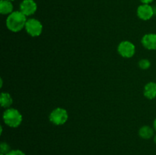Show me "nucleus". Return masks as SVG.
Instances as JSON below:
<instances>
[{
  "mask_svg": "<svg viewBox=\"0 0 156 155\" xmlns=\"http://www.w3.org/2000/svg\"><path fill=\"white\" fill-rule=\"evenodd\" d=\"M3 120L11 128H17L22 122V115L14 108H8L3 113Z\"/></svg>",
  "mask_w": 156,
  "mask_h": 155,
  "instance_id": "f03ea898",
  "label": "nucleus"
},
{
  "mask_svg": "<svg viewBox=\"0 0 156 155\" xmlns=\"http://www.w3.org/2000/svg\"><path fill=\"white\" fill-rule=\"evenodd\" d=\"M117 51L122 57L131 58L135 54L136 46L130 41L124 40L118 45Z\"/></svg>",
  "mask_w": 156,
  "mask_h": 155,
  "instance_id": "39448f33",
  "label": "nucleus"
},
{
  "mask_svg": "<svg viewBox=\"0 0 156 155\" xmlns=\"http://www.w3.org/2000/svg\"><path fill=\"white\" fill-rule=\"evenodd\" d=\"M151 62L149 59H143L139 62V67L143 70H146L148 68H150Z\"/></svg>",
  "mask_w": 156,
  "mask_h": 155,
  "instance_id": "ddd939ff",
  "label": "nucleus"
},
{
  "mask_svg": "<svg viewBox=\"0 0 156 155\" xmlns=\"http://www.w3.org/2000/svg\"><path fill=\"white\" fill-rule=\"evenodd\" d=\"M21 11H16L11 13L6 19V26L8 29L12 32L21 31L24 27H25L27 18Z\"/></svg>",
  "mask_w": 156,
  "mask_h": 155,
  "instance_id": "f257e3e1",
  "label": "nucleus"
},
{
  "mask_svg": "<svg viewBox=\"0 0 156 155\" xmlns=\"http://www.w3.org/2000/svg\"><path fill=\"white\" fill-rule=\"evenodd\" d=\"M6 155H26L23 151L20 150H12Z\"/></svg>",
  "mask_w": 156,
  "mask_h": 155,
  "instance_id": "2eb2a0df",
  "label": "nucleus"
},
{
  "mask_svg": "<svg viewBox=\"0 0 156 155\" xmlns=\"http://www.w3.org/2000/svg\"><path fill=\"white\" fill-rule=\"evenodd\" d=\"M49 119L53 124L56 126H61L65 124L68 120V112L63 108L57 107L50 112Z\"/></svg>",
  "mask_w": 156,
  "mask_h": 155,
  "instance_id": "7ed1b4c3",
  "label": "nucleus"
},
{
  "mask_svg": "<svg viewBox=\"0 0 156 155\" xmlns=\"http://www.w3.org/2000/svg\"><path fill=\"white\" fill-rule=\"evenodd\" d=\"M155 14L153 8L149 4H143L137 9V16L143 21H148L153 17Z\"/></svg>",
  "mask_w": 156,
  "mask_h": 155,
  "instance_id": "423d86ee",
  "label": "nucleus"
},
{
  "mask_svg": "<svg viewBox=\"0 0 156 155\" xmlns=\"http://www.w3.org/2000/svg\"><path fill=\"white\" fill-rule=\"evenodd\" d=\"M142 44L149 50H156V33H146L142 38Z\"/></svg>",
  "mask_w": 156,
  "mask_h": 155,
  "instance_id": "6e6552de",
  "label": "nucleus"
},
{
  "mask_svg": "<svg viewBox=\"0 0 156 155\" xmlns=\"http://www.w3.org/2000/svg\"><path fill=\"white\" fill-rule=\"evenodd\" d=\"M37 9V5L34 0H23L20 4V11L26 16L34 15Z\"/></svg>",
  "mask_w": 156,
  "mask_h": 155,
  "instance_id": "0eeeda50",
  "label": "nucleus"
},
{
  "mask_svg": "<svg viewBox=\"0 0 156 155\" xmlns=\"http://www.w3.org/2000/svg\"><path fill=\"white\" fill-rule=\"evenodd\" d=\"M154 142H155L156 144V135H155V136H154Z\"/></svg>",
  "mask_w": 156,
  "mask_h": 155,
  "instance_id": "a211bd4d",
  "label": "nucleus"
},
{
  "mask_svg": "<svg viewBox=\"0 0 156 155\" xmlns=\"http://www.w3.org/2000/svg\"><path fill=\"white\" fill-rule=\"evenodd\" d=\"M153 127H154V129L156 131V118L154 120V122H153Z\"/></svg>",
  "mask_w": 156,
  "mask_h": 155,
  "instance_id": "f3484780",
  "label": "nucleus"
},
{
  "mask_svg": "<svg viewBox=\"0 0 156 155\" xmlns=\"http://www.w3.org/2000/svg\"><path fill=\"white\" fill-rule=\"evenodd\" d=\"M9 1H11V2H13V1H15V0H9Z\"/></svg>",
  "mask_w": 156,
  "mask_h": 155,
  "instance_id": "6ab92c4d",
  "label": "nucleus"
},
{
  "mask_svg": "<svg viewBox=\"0 0 156 155\" xmlns=\"http://www.w3.org/2000/svg\"><path fill=\"white\" fill-rule=\"evenodd\" d=\"M139 135L143 139H150L154 135V130L149 126H143L139 130Z\"/></svg>",
  "mask_w": 156,
  "mask_h": 155,
  "instance_id": "9b49d317",
  "label": "nucleus"
},
{
  "mask_svg": "<svg viewBox=\"0 0 156 155\" xmlns=\"http://www.w3.org/2000/svg\"><path fill=\"white\" fill-rule=\"evenodd\" d=\"M25 30L31 36H39L43 31V25L38 20L30 18L26 22Z\"/></svg>",
  "mask_w": 156,
  "mask_h": 155,
  "instance_id": "20e7f679",
  "label": "nucleus"
},
{
  "mask_svg": "<svg viewBox=\"0 0 156 155\" xmlns=\"http://www.w3.org/2000/svg\"><path fill=\"white\" fill-rule=\"evenodd\" d=\"M143 94L146 98L152 100L156 97V83L155 82H149L144 87Z\"/></svg>",
  "mask_w": 156,
  "mask_h": 155,
  "instance_id": "1a4fd4ad",
  "label": "nucleus"
},
{
  "mask_svg": "<svg viewBox=\"0 0 156 155\" xmlns=\"http://www.w3.org/2000/svg\"><path fill=\"white\" fill-rule=\"evenodd\" d=\"M0 155H5V154H2V153H1V154H0Z\"/></svg>",
  "mask_w": 156,
  "mask_h": 155,
  "instance_id": "aec40b11",
  "label": "nucleus"
},
{
  "mask_svg": "<svg viewBox=\"0 0 156 155\" xmlns=\"http://www.w3.org/2000/svg\"><path fill=\"white\" fill-rule=\"evenodd\" d=\"M13 5L11 1L9 0L0 1V12L2 15H10L13 12Z\"/></svg>",
  "mask_w": 156,
  "mask_h": 155,
  "instance_id": "9d476101",
  "label": "nucleus"
},
{
  "mask_svg": "<svg viewBox=\"0 0 156 155\" xmlns=\"http://www.w3.org/2000/svg\"><path fill=\"white\" fill-rule=\"evenodd\" d=\"M143 4H150L151 2H153V0H140Z\"/></svg>",
  "mask_w": 156,
  "mask_h": 155,
  "instance_id": "dca6fc26",
  "label": "nucleus"
},
{
  "mask_svg": "<svg viewBox=\"0 0 156 155\" xmlns=\"http://www.w3.org/2000/svg\"><path fill=\"white\" fill-rule=\"evenodd\" d=\"M0 150H1V153L6 155L8 153L11 151L10 146L5 142H2L0 145Z\"/></svg>",
  "mask_w": 156,
  "mask_h": 155,
  "instance_id": "4468645a",
  "label": "nucleus"
},
{
  "mask_svg": "<svg viewBox=\"0 0 156 155\" xmlns=\"http://www.w3.org/2000/svg\"><path fill=\"white\" fill-rule=\"evenodd\" d=\"M13 103V99L9 93L2 92L0 96V104L3 108H9Z\"/></svg>",
  "mask_w": 156,
  "mask_h": 155,
  "instance_id": "f8f14e48",
  "label": "nucleus"
}]
</instances>
